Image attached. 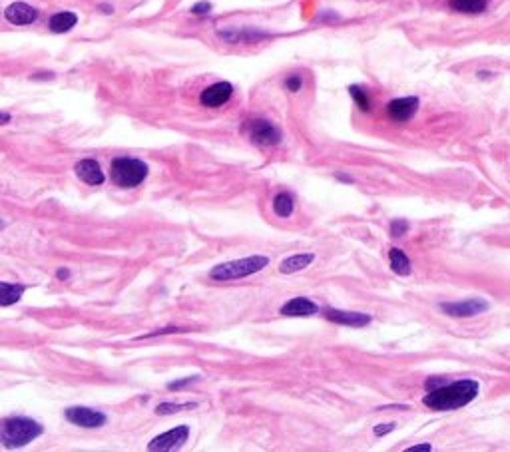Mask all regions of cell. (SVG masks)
<instances>
[{
    "instance_id": "6da1fadb",
    "label": "cell",
    "mask_w": 510,
    "mask_h": 452,
    "mask_svg": "<svg viewBox=\"0 0 510 452\" xmlns=\"http://www.w3.org/2000/svg\"><path fill=\"white\" fill-rule=\"evenodd\" d=\"M479 397V383L474 379H460L455 383H444L429 391L423 397V404L437 412L458 411Z\"/></svg>"
},
{
    "instance_id": "7a4b0ae2",
    "label": "cell",
    "mask_w": 510,
    "mask_h": 452,
    "mask_svg": "<svg viewBox=\"0 0 510 452\" xmlns=\"http://www.w3.org/2000/svg\"><path fill=\"white\" fill-rule=\"evenodd\" d=\"M42 435V425L28 416H10L0 423V444L6 449H22Z\"/></svg>"
},
{
    "instance_id": "3957f363",
    "label": "cell",
    "mask_w": 510,
    "mask_h": 452,
    "mask_svg": "<svg viewBox=\"0 0 510 452\" xmlns=\"http://www.w3.org/2000/svg\"><path fill=\"white\" fill-rule=\"evenodd\" d=\"M268 265L269 257H265V255H252V257L233 259V261H228V263L215 265L210 271V277L214 281H219V283L243 279V277H249V275H255V273L263 271Z\"/></svg>"
},
{
    "instance_id": "277c9868",
    "label": "cell",
    "mask_w": 510,
    "mask_h": 452,
    "mask_svg": "<svg viewBox=\"0 0 510 452\" xmlns=\"http://www.w3.org/2000/svg\"><path fill=\"white\" fill-rule=\"evenodd\" d=\"M148 166L138 158H116L112 160L110 166V177L118 187L130 189V187H138L144 184V180L148 177Z\"/></svg>"
},
{
    "instance_id": "5b68a950",
    "label": "cell",
    "mask_w": 510,
    "mask_h": 452,
    "mask_svg": "<svg viewBox=\"0 0 510 452\" xmlns=\"http://www.w3.org/2000/svg\"><path fill=\"white\" fill-rule=\"evenodd\" d=\"M243 132L252 140V144L259 147H271L282 144V130L273 122L263 120V118H254L245 122Z\"/></svg>"
},
{
    "instance_id": "8992f818",
    "label": "cell",
    "mask_w": 510,
    "mask_h": 452,
    "mask_svg": "<svg viewBox=\"0 0 510 452\" xmlns=\"http://www.w3.org/2000/svg\"><path fill=\"white\" fill-rule=\"evenodd\" d=\"M189 439V426L182 425L175 426L172 430L163 432L160 437L152 440L148 444V451L152 452H166V451H175L180 446H184Z\"/></svg>"
},
{
    "instance_id": "52a82bcc",
    "label": "cell",
    "mask_w": 510,
    "mask_h": 452,
    "mask_svg": "<svg viewBox=\"0 0 510 452\" xmlns=\"http://www.w3.org/2000/svg\"><path fill=\"white\" fill-rule=\"evenodd\" d=\"M68 423L82 426V428H100L108 423V416L104 412L88 409V407H72L64 411Z\"/></svg>"
},
{
    "instance_id": "ba28073f",
    "label": "cell",
    "mask_w": 510,
    "mask_h": 452,
    "mask_svg": "<svg viewBox=\"0 0 510 452\" xmlns=\"http://www.w3.org/2000/svg\"><path fill=\"white\" fill-rule=\"evenodd\" d=\"M488 309V303L484 299H465V301H453V303H441V311L449 317H458V319H467V317H476Z\"/></svg>"
},
{
    "instance_id": "9c48e42d",
    "label": "cell",
    "mask_w": 510,
    "mask_h": 452,
    "mask_svg": "<svg viewBox=\"0 0 510 452\" xmlns=\"http://www.w3.org/2000/svg\"><path fill=\"white\" fill-rule=\"evenodd\" d=\"M323 317L335 325H343V327H353V329H361L371 325L373 317L367 313H355V311H339L333 307L323 309Z\"/></svg>"
},
{
    "instance_id": "30bf717a",
    "label": "cell",
    "mask_w": 510,
    "mask_h": 452,
    "mask_svg": "<svg viewBox=\"0 0 510 452\" xmlns=\"http://www.w3.org/2000/svg\"><path fill=\"white\" fill-rule=\"evenodd\" d=\"M418 98L416 96H407V98H395L387 104V116L397 124L413 120V116L418 110Z\"/></svg>"
},
{
    "instance_id": "8fae6325",
    "label": "cell",
    "mask_w": 510,
    "mask_h": 452,
    "mask_svg": "<svg viewBox=\"0 0 510 452\" xmlns=\"http://www.w3.org/2000/svg\"><path fill=\"white\" fill-rule=\"evenodd\" d=\"M233 96V86L229 82H215L200 94V102L205 108H219L228 104Z\"/></svg>"
},
{
    "instance_id": "7c38bea8",
    "label": "cell",
    "mask_w": 510,
    "mask_h": 452,
    "mask_svg": "<svg viewBox=\"0 0 510 452\" xmlns=\"http://www.w3.org/2000/svg\"><path fill=\"white\" fill-rule=\"evenodd\" d=\"M4 16L10 24H16V27H27V24H32L36 22L38 18V10L34 6H30L27 2H13L10 6H6L4 10Z\"/></svg>"
},
{
    "instance_id": "4fadbf2b",
    "label": "cell",
    "mask_w": 510,
    "mask_h": 452,
    "mask_svg": "<svg viewBox=\"0 0 510 452\" xmlns=\"http://www.w3.org/2000/svg\"><path fill=\"white\" fill-rule=\"evenodd\" d=\"M283 317H311L319 313V305L307 297H293L282 307Z\"/></svg>"
},
{
    "instance_id": "5bb4252c",
    "label": "cell",
    "mask_w": 510,
    "mask_h": 452,
    "mask_svg": "<svg viewBox=\"0 0 510 452\" xmlns=\"http://www.w3.org/2000/svg\"><path fill=\"white\" fill-rule=\"evenodd\" d=\"M74 172H76V175L80 177L84 184H88V186H102L104 180H106V175L102 172L100 163L96 160H92V158H86V160L78 161L76 168H74Z\"/></svg>"
},
{
    "instance_id": "9a60e30c",
    "label": "cell",
    "mask_w": 510,
    "mask_h": 452,
    "mask_svg": "<svg viewBox=\"0 0 510 452\" xmlns=\"http://www.w3.org/2000/svg\"><path fill=\"white\" fill-rule=\"evenodd\" d=\"M315 261V255L313 253H297V255H289L285 257L282 263H279V271L283 275H291L297 271H303L305 267H309Z\"/></svg>"
},
{
    "instance_id": "2e32d148",
    "label": "cell",
    "mask_w": 510,
    "mask_h": 452,
    "mask_svg": "<svg viewBox=\"0 0 510 452\" xmlns=\"http://www.w3.org/2000/svg\"><path fill=\"white\" fill-rule=\"evenodd\" d=\"M27 291V285L20 283H4L0 281V307H8L18 303Z\"/></svg>"
},
{
    "instance_id": "e0dca14e",
    "label": "cell",
    "mask_w": 510,
    "mask_h": 452,
    "mask_svg": "<svg viewBox=\"0 0 510 452\" xmlns=\"http://www.w3.org/2000/svg\"><path fill=\"white\" fill-rule=\"evenodd\" d=\"M78 24V16L74 13H56L50 16V22H48V28L52 30L54 34H64L68 30Z\"/></svg>"
},
{
    "instance_id": "ac0fdd59",
    "label": "cell",
    "mask_w": 510,
    "mask_h": 452,
    "mask_svg": "<svg viewBox=\"0 0 510 452\" xmlns=\"http://www.w3.org/2000/svg\"><path fill=\"white\" fill-rule=\"evenodd\" d=\"M389 263H391V269H393V273H397V275H409L411 273V259L407 257V253L403 249H399V247H391L389 249Z\"/></svg>"
},
{
    "instance_id": "d6986e66",
    "label": "cell",
    "mask_w": 510,
    "mask_h": 452,
    "mask_svg": "<svg viewBox=\"0 0 510 452\" xmlns=\"http://www.w3.org/2000/svg\"><path fill=\"white\" fill-rule=\"evenodd\" d=\"M273 212H275L277 217H283V219L291 217L293 212H296V200H293V196L287 194V191L277 194V196L273 198Z\"/></svg>"
},
{
    "instance_id": "ffe728a7",
    "label": "cell",
    "mask_w": 510,
    "mask_h": 452,
    "mask_svg": "<svg viewBox=\"0 0 510 452\" xmlns=\"http://www.w3.org/2000/svg\"><path fill=\"white\" fill-rule=\"evenodd\" d=\"M449 6L460 14H481L486 10V0H449Z\"/></svg>"
},
{
    "instance_id": "44dd1931",
    "label": "cell",
    "mask_w": 510,
    "mask_h": 452,
    "mask_svg": "<svg viewBox=\"0 0 510 452\" xmlns=\"http://www.w3.org/2000/svg\"><path fill=\"white\" fill-rule=\"evenodd\" d=\"M219 36L228 42H255L265 38L268 34L263 32H254V30H221Z\"/></svg>"
},
{
    "instance_id": "7402d4cb",
    "label": "cell",
    "mask_w": 510,
    "mask_h": 452,
    "mask_svg": "<svg viewBox=\"0 0 510 452\" xmlns=\"http://www.w3.org/2000/svg\"><path fill=\"white\" fill-rule=\"evenodd\" d=\"M349 94L361 112H369V110H371V98L367 96V92L363 90L361 86H357V84L349 86Z\"/></svg>"
},
{
    "instance_id": "603a6c76",
    "label": "cell",
    "mask_w": 510,
    "mask_h": 452,
    "mask_svg": "<svg viewBox=\"0 0 510 452\" xmlns=\"http://www.w3.org/2000/svg\"><path fill=\"white\" fill-rule=\"evenodd\" d=\"M196 407H198L196 402H186V404H174V402H161V404H158V409H156V412H158V414H174V412L186 411V409H196Z\"/></svg>"
},
{
    "instance_id": "cb8c5ba5",
    "label": "cell",
    "mask_w": 510,
    "mask_h": 452,
    "mask_svg": "<svg viewBox=\"0 0 510 452\" xmlns=\"http://www.w3.org/2000/svg\"><path fill=\"white\" fill-rule=\"evenodd\" d=\"M409 229H411V226H409L407 219H393L389 227L391 238H403V235H407Z\"/></svg>"
},
{
    "instance_id": "d4e9b609",
    "label": "cell",
    "mask_w": 510,
    "mask_h": 452,
    "mask_svg": "<svg viewBox=\"0 0 510 452\" xmlns=\"http://www.w3.org/2000/svg\"><path fill=\"white\" fill-rule=\"evenodd\" d=\"M301 86H303V78H301L299 74H293V76H289V78L285 80V88H287L289 92H299Z\"/></svg>"
},
{
    "instance_id": "484cf974",
    "label": "cell",
    "mask_w": 510,
    "mask_h": 452,
    "mask_svg": "<svg viewBox=\"0 0 510 452\" xmlns=\"http://www.w3.org/2000/svg\"><path fill=\"white\" fill-rule=\"evenodd\" d=\"M198 379H200L198 374H196V377H186V379H182V381H174V383H170L168 388H170V391H180V388H186L188 385H194Z\"/></svg>"
},
{
    "instance_id": "4316f807",
    "label": "cell",
    "mask_w": 510,
    "mask_h": 452,
    "mask_svg": "<svg viewBox=\"0 0 510 452\" xmlns=\"http://www.w3.org/2000/svg\"><path fill=\"white\" fill-rule=\"evenodd\" d=\"M397 428V425L395 423H383V425H377L375 426V437H385V435H389V432H393Z\"/></svg>"
},
{
    "instance_id": "83f0119b",
    "label": "cell",
    "mask_w": 510,
    "mask_h": 452,
    "mask_svg": "<svg viewBox=\"0 0 510 452\" xmlns=\"http://www.w3.org/2000/svg\"><path fill=\"white\" fill-rule=\"evenodd\" d=\"M191 13L203 16V14L212 13V4H210V2H205V0H203V2H198V4H194V6H191Z\"/></svg>"
},
{
    "instance_id": "f1b7e54d",
    "label": "cell",
    "mask_w": 510,
    "mask_h": 452,
    "mask_svg": "<svg viewBox=\"0 0 510 452\" xmlns=\"http://www.w3.org/2000/svg\"><path fill=\"white\" fill-rule=\"evenodd\" d=\"M168 333H182V329L170 327V329H161V331H154V333H148V335H142V337H138V339H152V337H156V335H168Z\"/></svg>"
},
{
    "instance_id": "f546056e",
    "label": "cell",
    "mask_w": 510,
    "mask_h": 452,
    "mask_svg": "<svg viewBox=\"0 0 510 452\" xmlns=\"http://www.w3.org/2000/svg\"><path fill=\"white\" fill-rule=\"evenodd\" d=\"M444 383H446L444 379H437V377H432L430 381H427V383H425V386H427V391H432V388H437V386L444 385Z\"/></svg>"
},
{
    "instance_id": "4dcf8cb0",
    "label": "cell",
    "mask_w": 510,
    "mask_h": 452,
    "mask_svg": "<svg viewBox=\"0 0 510 452\" xmlns=\"http://www.w3.org/2000/svg\"><path fill=\"white\" fill-rule=\"evenodd\" d=\"M407 451L409 452H430L432 451V446H430V444H416V446H409Z\"/></svg>"
},
{
    "instance_id": "1f68e13d",
    "label": "cell",
    "mask_w": 510,
    "mask_h": 452,
    "mask_svg": "<svg viewBox=\"0 0 510 452\" xmlns=\"http://www.w3.org/2000/svg\"><path fill=\"white\" fill-rule=\"evenodd\" d=\"M335 177L339 180V182H347V184H353V177H349V175H343V173H335Z\"/></svg>"
},
{
    "instance_id": "d6a6232c",
    "label": "cell",
    "mask_w": 510,
    "mask_h": 452,
    "mask_svg": "<svg viewBox=\"0 0 510 452\" xmlns=\"http://www.w3.org/2000/svg\"><path fill=\"white\" fill-rule=\"evenodd\" d=\"M8 122H10V114L0 112V126H2V124H8Z\"/></svg>"
},
{
    "instance_id": "836d02e7",
    "label": "cell",
    "mask_w": 510,
    "mask_h": 452,
    "mask_svg": "<svg viewBox=\"0 0 510 452\" xmlns=\"http://www.w3.org/2000/svg\"><path fill=\"white\" fill-rule=\"evenodd\" d=\"M68 275H70V273H68L66 269H60V271H58V279H66Z\"/></svg>"
},
{
    "instance_id": "e575fe53",
    "label": "cell",
    "mask_w": 510,
    "mask_h": 452,
    "mask_svg": "<svg viewBox=\"0 0 510 452\" xmlns=\"http://www.w3.org/2000/svg\"><path fill=\"white\" fill-rule=\"evenodd\" d=\"M100 8H102V10H104V13H108V14L114 13V8H112V6H108V4H102Z\"/></svg>"
},
{
    "instance_id": "d590c367",
    "label": "cell",
    "mask_w": 510,
    "mask_h": 452,
    "mask_svg": "<svg viewBox=\"0 0 510 452\" xmlns=\"http://www.w3.org/2000/svg\"><path fill=\"white\" fill-rule=\"evenodd\" d=\"M2 227H4V221H2V219H0V229H2Z\"/></svg>"
}]
</instances>
